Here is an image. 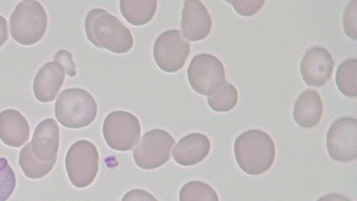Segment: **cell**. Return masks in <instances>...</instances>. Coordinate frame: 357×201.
Returning a JSON list of instances; mask_svg holds the SVG:
<instances>
[{
	"label": "cell",
	"instance_id": "27",
	"mask_svg": "<svg viewBox=\"0 0 357 201\" xmlns=\"http://www.w3.org/2000/svg\"><path fill=\"white\" fill-rule=\"evenodd\" d=\"M121 201H158L153 195L142 189H133L124 195Z\"/></svg>",
	"mask_w": 357,
	"mask_h": 201
},
{
	"label": "cell",
	"instance_id": "8",
	"mask_svg": "<svg viewBox=\"0 0 357 201\" xmlns=\"http://www.w3.org/2000/svg\"><path fill=\"white\" fill-rule=\"evenodd\" d=\"M174 143L173 137L163 129L146 132L133 150L135 162L144 170L159 168L169 160Z\"/></svg>",
	"mask_w": 357,
	"mask_h": 201
},
{
	"label": "cell",
	"instance_id": "6",
	"mask_svg": "<svg viewBox=\"0 0 357 201\" xmlns=\"http://www.w3.org/2000/svg\"><path fill=\"white\" fill-rule=\"evenodd\" d=\"M102 134L111 149L126 151L132 149L139 140L140 123L132 113L121 110L114 111L104 120Z\"/></svg>",
	"mask_w": 357,
	"mask_h": 201
},
{
	"label": "cell",
	"instance_id": "9",
	"mask_svg": "<svg viewBox=\"0 0 357 201\" xmlns=\"http://www.w3.org/2000/svg\"><path fill=\"white\" fill-rule=\"evenodd\" d=\"M190 51V43L184 39L181 31H164L156 39L153 58L157 66L166 73H174L184 66Z\"/></svg>",
	"mask_w": 357,
	"mask_h": 201
},
{
	"label": "cell",
	"instance_id": "28",
	"mask_svg": "<svg viewBox=\"0 0 357 201\" xmlns=\"http://www.w3.org/2000/svg\"><path fill=\"white\" fill-rule=\"evenodd\" d=\"M8 31L7 20L0 15V47L8 40Z\"/></svg>",
	"mask_w": 357,
	"mask_h": 201
},
{
	"label": "cell",
	"instance_id": "12",
	"mask_svg": "<svg viewBox=\"0 0 357 201\" xmlns=\"http://www.w3.org/2000/svg\"><path fill=\"white\" fill-rule=\"evenodd\" d=\"M181 27L183 36L191 41L202 40L210 34L212 19L202 1H184Z\"/></svg>",
	"mask_w": 357,
	"mask_h": 201
},
{
	"label": "cell",
	"instance_id": "14",
	"mask_svg": "<svg viewBox=\"0 0 357 201\" xmlns=\"http://www.w3.org/2000/svg\"><path fill=\"white\" fill-rule=\"evenodd\" d=\"M63 66L56 61L46 63L38 71L33 84L35 97L41 103L53 101L65 78Z\"/></svg>",
	"mask_w": 357,
	"mask_h": 201
},
{
	"label": "cell",
	"instance_id": "4",
	"mask_svg": "<svg viewBox=\"0 0 357 201\" xmlns=\"http://www.w3.org/2000/svg\"><path fill=\"white\" fill-rule=\"evenodd\" d=\"M47 26L46 11L36 1L19 3L10 17L12 38L22 45H31L44 36Z\"/></svg>",
	"mask_w": 357,
	"mask_h": 201
},
{
	"label": "cell",
	"instance_id": "29",
	"mask_svg": "<svg viewBox=\"0 0 357 201\" xmlns=\"http://www.w3.org/2000/svg\"><path fill=\"white\" fill-rule=\"evenodd\" d=\"M317 201H351V200L342 194L329 193L320 197Z\"/></svg>",
	"mask_w": 357,
	"mask_h": 201
},
{
	"label": "cell",
	"instance_id": "23",
	"mask_svg": "<svg viewBox=\"0 0 357 201\" xmlns=\"http://www.w3.org/2000/svg\"><path fill=\"white\" fill-rule=\"evenodd\" d=\"M16 186V177L5 158H0V201H6Z\"/></svg>",
	"mask_w": 357,
	"mask_h": 201
},
{
	"label": "cell",
	"instance_id": "18",
	"mask_svg": "<svg viewBox=\"0 0 357 201\" xmlns=\"http://www.w3.org/2000/svg\"><path fill=\"white\" fill-rule=\"evenodd\" d=\"M120 10L126 20L134 26L149 22L153 17L157 1H120Z\"/></svg>",
	"mask_w": 357,
	"mask_h": 201
},
{
	"label": "cell",
	"instance_id": "3",
	"mask_svg": "<svg viewBox=\"0 0 357 201\" xmlns=\"http://www.w3.org/2000/svg\"><path fill=\"white\" fill-rule=\"evenodd\" d=\"M55 116L68 128H81L91 124L97 114V104L88 91L79 88L63 90L55 103Z\"/></svg>",
	"mask_w": 357,
	"mask_h": 201
},
{
	"label": "cell",
	"instance_id": "7",
	"mask_svg": "<svg viewBox=\"0 0 357 201\" xmlns=\"http://www.w3.org/2000/svg\"><path fill=\"white\" fill-rule=\"evenodd\" d=\"M187 75L192 89L208 96L223 84L226 77L222 61L208 53L195 56L189 64Z\"/></svg>",
	"mask_w": 357,
	"mask_h": 201
},
{
	"label": "cell",
	"instance_id": "2",
	"mask_svg": "<svg viewBox=\"0 0 357 201\" xmlns=\"http://www.w3.org/2000/svg\"><path fill=\"white\" fill-rule=\"evenodd\" d=\"M234 153L238 165L244 172L258 175L267 172L273 164L275 146L267 133L251 129L235 140Z\"/></svg>",
	"mask_w": 357,
	"mask_h": 201
},
{
	"label": "cell",
	"instance_id": "15",
	"mask_svg": "<svg viewBox=\"0 0 357 201\" xmlns=\"http://www.w3.org/2000/svg\"><path fill=\"white\" fill-rule=\"evenodd\" d=\"M209 138L200 133H190L180 140L173 150V158L179 165L190 166L202 162L209 154Z\"/></svg>",
	"mask_w": 357,
	"mask_h": 201
},
{
	"label": "cell",
	"instance_id": "16",
	"mask_svg": "<svg viewBox=\"0 0 357 201\" xmlns=\"http://www.w3.org/2000/svg\"><path fill=\"white\" fill-rule=\"evenodd\" d=\"M30 127L26 119L17 110L0 112V140L6 145L19 148L29 138Z\"/></svg>",
	"mask_w": 357,
	"mask_h": 201
},
{
	"label": "cell",
	"instance_id": "10",
	"mask_svg": "<svg viewBox=\"0 0 357 201\" xmlns=\"http://www.w3.org/2000/svg\"><path fill=\"white\" fill-rule=\"evenodd\" d=\"M329 156L338 162L347 163L357 157V121L342 117L330 126L326 135Z\"/></svg>",
	"mask_w": 357,
	"mask_h": 201
},
{
	"label": "cell",
	"instance_id": "17",
	"mask_svg": "<svg viewBox=\"0 0 357 201\" xmlns=\"http://www.w3.org/2000/svg\"><path fill=\"white\" fill-rule=\"evenodd\" d=\"M323 110V102L319 93L313 89H307L296 100L294 119L301 128H311L319 123Z\"/></svg>",
	"mask_w": 357,
	"mask_h": 201
},
{
	"label": "cell",
	"instance_id": "26",
	"mask_svg": "<svg viewBox=\"0 0 357 201\" xmlns=\"http://www.w3.org/2000/svg\"><path fill=\"white\" fill-rule=\"evenodd\" d=\"M54 59V61L59 63L63 66L66 74L70 77L76 75V66L70 52L66 50H60L55 54Z\"/></svg>",
	"mask_w": 357,
	"mask_h": 201
},
{
	"label": "cell",
	"instance_id": "21",
	"mask_svg": "<svg viewBox=\"0 0 357 201\" xmlns=\"http://www.w3.org/2000/svg\"><path fill=\"white\" fill-rule=\"evenodd\" d=\"M238 100L236 88L225 81L218 89L208 96L207 101L213 111L225 112L232 110L236 105Z\"/></svg>",
	"mask_w": 357,
	"mask_h": 201
},
{
	"label": "cell",
	"instance_id": "5",
	"mask_svg": "<svg viewBox=\"0 0 357 201\" xmlns=\"http://www.w3.org/2000/svg\"><path fill=\"white\" fill-rule=\"evenodd\" d=\"M99 154L91 142L81 140L68 149L65 166L71 184L79 188L91 185L98 172Z\"/></svg>",
	"mask_w": 357,
	"mask_h": 201
},
{
	"label": "cell",
	"instance_id": "25",
	"mask_svg": "<svg viewBox=\"0 0 357 201\" xmlns=\"http://www.w3.org/2000/svg\"><path fill=\"white\" fill-rule=\"evenodd\" d=\"M227 2L232 5L238 14L244 17L255 15L265 3L264 1H234Z\"/></svg>",
	"mask_w": 357,
	"mask_h": 201
},
{
	"label": "cell",
	"instance_id": "22",
	"mask_svg": "<svg viewBox=\"0 0 357 201\" xmlns=\"http://www.w3.org/2000/svg\"><path fill=\"white\" fill-rule=\"evenodd\" d=\"M179 201H219L216 191L202 181L185 184L179 191Z\"/></svg>",
	"mask_w": 357,
	"mask_h": 201
},
{
	"label": "cell",
	"instance_id": "24",
	"mask_svg": "<svg viewBox=\"0 0 357 201\" xmlns=\"http://www.w3.org/2000/svg\"><path fill=\"white\" fill-rule=\"evenodd\" d=\"M356 11L357 1L349 3L343 17V27L346 35L351 39L356 40Z\"/></svg>",
	"mask_w": 357,
	"mask_h": 201
},
{
	"label": "cell",
	"instance_id": "11",
	"mask_svg": "<svg viewBox=\"0 0 357 201\" xmlns=\"http://www.w3.org/2000/svg\"><path fill=\"white\" fill-rule=\"evenodd\" d=\"M334 66L333 56L326 48L314 46L304 54L300 72L307 85L320 87L331 78Z\"/></svg>",
	"mask_w": 357,
	"mask_h": 201
},
{
	"label": "cell",
	"instance_id": "13",
	"mask_svg": "<svg viewBox=\"0 0 357 201\" xmlns=\"http://www.w3.org/2000/svg\"><path fill=\"white\" fill-rule=\"evenodd\" d=\"M59 146V127L54 119L40 121L35 128L31 148L35 157L41 162L56 160Z\"/></svg>",
	"mask_w": 357,
	"mask_h": 201
},
{
	"label": "cell",
	"instance_id": "19",
	"mask_svg": "<svg viewBox=\"0 0 357 201\" xmlns=\"http://www.w3.org/2000/svg\"><path fill=\"white\" fill-rule=\"evenodd\" d=\"M56 161L41 162L33 154L31 142H28L20 150L19 165L24 175L31 179H38L47 175L53 168Z\"/></svg>",
	"mask_w": 357,
	"mask_h": 201
},
{
	"label": "cell",
	"instance_id": "1",
	"mask_svg": "<svg viewBox=\"0 0 357 201\" xmlns=\"http://www.w3.org/2000/svg\"><path fill=\"white\" fill-rule=\"evenodd\" d=\"M85 32L94 46L115 54L126 53L133 46L130 29L116 17L102 8L89 12L85 19Z\"/></svg>",
	"mask_w": 357,
	"mask_h": 201
},
{
	"label": "cell",
	"instance_id": "20",
	"mask_svg": "<svg viewBox=\"0 0 357 201\" xmlns=\"http://www.w3.org/2000/svg\"><path fill=\"white\" fill-rule=\"evenodd\" d=\"M357 60L350 58L342 61L336 70L335 83L339 91L347 97L357 96Z\"/></svg>",
	"mask_w": 357,
	"mask_h": 201
}]
</instances>
